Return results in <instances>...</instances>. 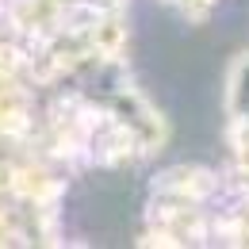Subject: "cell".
Returning a JSON list of instances; mask_svg holds the SVG:
<instances>
[]
</instances>
